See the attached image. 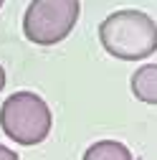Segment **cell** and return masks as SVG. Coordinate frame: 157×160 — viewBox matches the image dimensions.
<instances>
[{
	"instance_id": "5b68a950",
	"label": "cell",
	"mask_w": 157,
	"mask_h": 160,
	"mask_svg": "<svg viewBox=\"0 0 157 160\" xmlns=\"http://www.w3.org/2000/svg\"><path fill=\"white\" fill-rule=\"evenodd\" d=\"M84 160H134L129 148L119 140H99L86 148Z\"/></svg>"
},
{
	"instance_id": "52a82bcc",
	"label": "cell",
	"mask_w": 157,
	"mask_h": 160,
	"mask_svg": "<svg viewBox=\"0 0 157 160\" xmlns=\"http://www.w3.org/2000/svg\"><path fill=\"white\" fill-rule=\"evenodd\" d=\"M3 87H5V69L0 66V92H3Z\"/></svg>"
},
{
	"instance_id": "3957f363",
	"label": "cell",
	"mask_w": 157,
	"mask_h": 160,
	"mask_svg": "<svg viewBox=\"0 0 157 160\" xmlns=\"http://www.w3.org/2000/svg\"><path fill=\"white\" fill-rule=\"evenodd\" d=\"M78 0H33L23 13V36L36 46H56L78 23Z\"/></svg>"
},
{
	"instance_id": "6da1fadb",
	"label": "cell",
	"mask_w": 157,
	"mask_h": 160,
	"mask_svg": "<svg viewBox=\"0 0 157 160\" xmlns=\"http://www.w3.org/2000/svg\"><path fill=\"white\" fill-rule=\"evenodd\" d=\"M99 41L114 58L142 61L157 51V23L142 10H117L102 21Z\"/></svg>"
},
{
	"instance_id": "7a4b0ae2",
	"label": "cell",
	"mask_w": 157,
	"mask_h": 160,
	"mask_svg": "<svg viewBox=\"0 0 157 160\" xmlns=\"http://www.w3.org/2000/svg\"><path fill=\"white\" fill-rule=\"evenodd\" d=\"M53 117L48 104L33 92H15L0 107V127L15 145H38L51 132Z\"/></svg>"
},
{
	"instance_id": "277c9868",
	"label": "cell",
	"mask_w": 157,
	"mask_h": 160,
	"mask_svg": "<svg viewBox=\"0 0 157 160\" xmlns=\"http://www.w3.org/2000/svg\"><path fill=\"white\" fill-rule=\"evenodd\" d=\"M132 94L142 104L157 107V64H142L129 79Z\"/></svg>"
},
{
	"instance_id": "8992f818",
	"label": "cell",
	"mask_w": 157,
	"mask_h": 160,
	"mask_svg": "<svg viewBox=\"0 0 157 160\" xmlns=\"http://www.w3.org/2000/svg\"><path fill=\"white\" fill-rule=\"evenodd\" d=\"M0 160H21L15 155V150H10V148H5V145H0Z\"/></svg>"
},
{
	"instance_id": "ba28073f",
	"label": "cell",
	"mask_w": 157,
	"mask_h": 160,
	"mask_svg": "<svg viewBox=\"0 0 157 160\" xmlns=\"http://www.w3.org/2000/svg\"><path fill=\"white\" fill-rule=\"evenodd\" d=\"M0 8H3V0H0Z\"/></svg>"
}]
</instances>
